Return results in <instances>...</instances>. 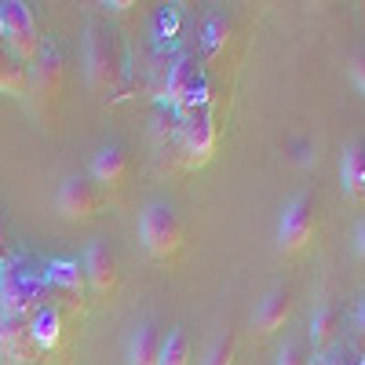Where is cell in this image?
<instances>
[{"label": "cell", "mask_w": 365, "mask_h": 365, "mask_svg": "<svg viewBox=\"0 0 365 365\" xmlns=\"http://www.w3.org/2000/svg\"><path fill=\"white\" fill-rule=\"evenodd\" d=\"M29 66H22L19 58L0 44V96H15V99H22L26 91H29Z\"/></svg>", "instance_id": "obj_18"}, {"label": "cell", "mask_w": 365, "mask_h": 365, "mask_svg": "<svg viewBox=\"0 0 365 365\" xmlns=\"http://www.w3.org/2000/svg\"><path fill=\"white\" fill-rule=\"evenodd\" d=\"M179 143L187 165H208L216 154V117L212 106H197L190 113H179Z\"/></svg>", "instance_id": "obj_7"}, {"label": "cell", "mask_w": 365, "mask_h": 365, "mask_svg": "<svg viewBox=\"0 0 365 365\" xmlns=\"http://www.w3.org/2000/svg\"><path fill=\"white\" fill-rule=\"evenodd\" d=\"M354 252H358V256L365 259V220H361V223L354 227Z\"/></svg>", "instance_id": "obj_25"}, {"label": "cell", "mask_w": 365, "mask_h": 365, "mask_svg": "<svg viewBox=\"0 0 365 365\" xmlns=\"http://www.w3.org/2000/svg\"><path fill=\"white\" fill-rule=\"evenodd\" d=\"M336 329H340V307L332 299L318 303L314 314H311V344H314V351H325L332 344V336H336Z\"/></svg>", "instance_id": "obj_19"}, {"label": "cell", "mask_w": 365, "mask_h": 365, "mask_svg": "<svg viewBox=\"0 0 365 365\" xmlns=\"http://www.w3.org/2000/svg\"><path fill=\"white\" fill-rule=\"evenodd\" d=\"M158 365H190V336L179 325H172L161 336V354Z\"/></svg>", "instance_id": "obj_20"}, {"label": "cell", "mask_w": 365, "mask_h": 365, "mask_svg": "<svg viewBox=\"0 0 365 365\" xmlns=\"http://www.w3.org/2000/svg\"><path fill=\"white\" fill-rule=\"evenodd\" d=\"M278 365H311L307 344H303V340H289V344H282V351H278Z\"/></svg>", "instance_id": "obj_23"}, {"label": "cell", "mask_w": 365, "mask_h": 365, "mask_svg": "<svg viewBox=\"0 0 365 365\" xmlns=\"http://www.w3.org/2000/svg\"><path fill=\"white\" fill-rule=\"evenodd\" d=\"M311 365H344V361H340L336 354H322V358H314Z\"/></svg>", "instance_id": "obj_27"}, {"label": "cell", "mask_w": 365, "mask_h": 365, "mask_svg": "<svg viewBox=\"0 0 365 365\" xmlns=\"http://www.w3.org/2000/svg\"><path fill=\"white\" fill-rule=\"evenodd\" d=\"M340 187L351 201H365V139L354 135L351 143H344L340 154Z\"/></svg>", "instance_id": "obj_14"}, {"label": "cell", "mask_w": 365, "mask_h": 365, "mask_svg": "<svg viewBox=\"0 0 365 365\" xmlns=\"http://www.w3.org/2000/svg\"><path fill=\"white\" fill-rule=\"evenodd\" d=\"M0 365H44V354L29 336L26 318L0 314Z\"/></svg>", "instance_id": "obj_8"}, {"label": "cell", "mask_w": 365, "mask_h": 365, "mask_svg": "<svg viewBox=\"0 0 365 365\" xmlns=\"http://www.w3.org/2000/svg\"><path fill=\"white\" fill-rule=\"evenodd\" d=\"M106 8H110V11H128V8H135V4H132V0H117V4H106Z\"/></svg>", "instance_id": "obj_28"}, {"label": "cell", "mask_w": 365, "mask_h": 365, "mask_svg": "<svg viewBox=\"0 0 365 365\" xmlns=\"http://www.w3.org/2000/svg\"><path fill=\"white\" fill-rule=\"evenodd\" d=\"M354 325H358V332L365 336V299L358 303V314H354Z\"/></svg>", "instance_id": "obj_26"}, {"label": "cell", "mask_w": 365, "mask_h": 365, "mask_svg": "<svg viewBox=\"0 0 365 365\" xmlns=\"http://www.w3.org/2000/svg\"><path fill=\"white\" fill-rule=\"evenodd\" d=\"M84 73L88 84L96 91H110L120 77V48L113 29L103 22H91L88 26V37H84Z\"/></svg>", "instance_id": "obj_4"}, {"label": "cell", "mask_w": 365, "mask_h": 365, "mask_svg": "<svg viewBox=\"0 0 365 365\" xmlns=\"http://www.w3.org/2000/svg\"><path fill=\"white\" fill-rule=\"evenodd\" d=\"M227 37H230V22H227L220 11H212V15L205 19V29H201V44H205V51H208V55H220L223 44H227Z\"/></svg>", "instance_id": "obj_21"}, {"label": "cell", "mask_w": 365, "mask_h": 365, "mask_svg": "<svg viewBox=\"0 0 365 365\" xmlns=\"http://www.w3.org/2000/svg\"><path fill=\"white\" fill-rule=\"evenodd\" d=\"M351 81H354V88L365 96V51L351 55Z\"/></svg>", "instance_id": "obj_24"}, {"label": "cell", "mask_w": 365, "mask_h": 365, "mask_svg": "<svg viewBox=\"0 0 365 365\" xmlns=\"http://www.w3.org/2000/svg\"><path fill=\"white\" fill-rule=\"evenodd\" d=\"M139 241H143L146 256H154V259L175 256L179 245H182V220H179V212L168 201H150L143 208V216H139Z\"/></svg>", "instance_id": "obj_3"}, {"label": "cell", "mask_w": 365, "mask_h": 365, "mask_svg": "<svg viewBox=\"0 0 365 365\" xmlns=\"http://www.w3.org/2000/svg\"><path fill=\"white\" fill-rule=\"evenodd\" d=\"M55 205L66 220H88L96 216L103 197H99V187L91 182L88 175H66L58 182V194H55Z\"/></svg>", "instance_id": "obj_9"}, {"label": "cell", "mask_w": 365, "mask_h": 365, "mask_svg": "<svg viewBox=\"0 0 365 365\" xmlns=\"http://www.w3.org/2000/svg\"><path fill=\"white\" fill-rule=\"evenodd\" d=\"M0 44H4L22 66H34V58L41 51V29H37V15L22 0H4L0 4Z\"/></svg>", "instance_id": "obj_2"}, {"label": "cell", "mask_w": 365, "mask_h": 365, "mask_svg": "<svg viewBox=\"0 0 365 365\" xmlns=\"http://www.w3.org/2000/svg\"><path fill=\"white\" fill-rule=\"evenodd\" d=\"M91 182L96 187H120L128 175V154L120 143H103L96 154H91Z\"/></svg>", "instance_id": "obj_13"}, {"label": "cell", "mask_w": 365, "mask_h": 365, "mask_svg": "<svg viewBox=\"0 0 365 365\" xmlns=\"http://www.w3.org/2000/svg\"><path fill=\"white\" fill-rule=\"evenodd\" d=\"M63 73H66V58H63V48L55 41H44L34 66H29V81H34L44 96H55L58 84H63Z\"/></svg>", "instance_id": "obj_15"}, {"label": "cell", "mask_w": 365, "mask_h": 365, "mask_svg": "<svg viewBox=\"0 0 365 365\" xmlns=\"http://www.w3.org/2000/svg\"><path fill=\"white\" fill-rule=\"evenodd\" d=\"M29 336H34V344H37V351L41 354H51V351H58V344H63V311L55 307V303H41V307L29 314Z\"/></svg>", "instance_id": "obj_16"}, {"label": "cell", "mask_w": 365, "mask_h": 365, "mask_svg": "<svg viewBox=\"0 0 365 365\" xmlns=\"http://www.w3.org/2000/svg\"><path fill=\"white\" fill-rule=\"evenodd\" d=\"M161 336H165V332L158 329V322L154 318H143L132 329V340H128V365H158Z\"/></svg>", "instance_id": "obj_17"}, {"label": "cell", "mask_w": 365, "mask_h": 365, "mask_svg": "<svg viewBox=\"0 0 365 365\" xmlns=\"http://www.w3.org/2000/svg\"><path fill=\"white\" fill-rule=\"evenodd\" d=\"M41 282L44 292H51L58 303H66L70 311L84 307V292H88V278H84V263L73 256H55L41 267ZM55 303V307H58Z\"/></svg>", "instance_id": "obj_6"}, {"label": "cell", "mask_w": 365, "mask_h": 365, "mask_svg": "<svg viewBox=\"0 0 365 365\" xmlns=\"http://www.w3.org/2000/svg\"><path fill=\"white\" fill-rule=\"evenodd\" d=\"M234 351H237L234 332H220V336L212 340V347L205 351V365H230L234 361Z\"/></svg>", "instance_id": "obj_22"}, {"label": "cell", "mask_w": 365, "mask_h": 365, "mask_svg": "<svg viewBox=\"0 0 365 365\" xmlns=\"http://www.w3.org/2000/svg\"><path fill=\"white\" fill-rule=\"evenodd\" d=\"M8 249V230H4V223H0V252Z\"/></svg>", "instance_id": "obj_29"}, {"label": "cell", "mask_w": 365, "mask_h": 365, "mask_svg": "<svg viewBox=\"0 0 365 365\" xmlns=\"http://www.w3.org/2000/svg\"><path fill=\"white\" fill-rule=\"evenodd\" d=\"M41 303H44V282H41L37 263L22 252L0 259V314L29 322V314Z\"/></svg>", "instance_id": "obj_1"}, {"label": "cell", "mask_w": 365, "mask_h": 365, "mask_svg": "<svg viewBox=\"0 0 365 365\" xmlns=\"http://www.w3.org/2000/svg\"><path fill=\"white\" fill-rule=\"evenodd\" d=\"M201 70H197V55L194 51H175L172 58H168V66H165V77H161V106H179V99H182V91H187L190 84H194V77H197Z\"/></svg>", "instance_id": "obj_10"}, {"label": "cell", "mask_w": 365, "mask_h": 365, "mask_svg": "<svg viewBox=\"0 0 365 365\" xmlns=\"http://www.w3.org/2000/svg\"><path fill=\"white\" fill-rule=\"evenodd\" d=\"M84 278H88V285L96 289L99 296H106V292H113L117 289V259H113V249L106 245L103 237H96L91 245L84 249Z\"/></svg>", "instance_id": "obj_11"}, {"label": "cell", "mask_w": 365, "mask_h": 365, "mask_svg": "<svg viewBox=\"0 0 365 365\" xmlns=\"http://www.w3.org/2000/svg\"><path fill=\"white\" fill-rule=\"evenodd\" d=\"M289 314H292V292L285 285H274V289L263 292L259 307L252 314V325H256L259 336H270V332H278L289 322Z\"/></svg>", "instance_id": "obj_12"}, {"label": "cell", "mask_w": 365, "mask_h": 365, "mask_svg": "<svg viewBox=\"0 0 365 365\" xmlns=\"http://www.w3.org/2000/svg\"><path fill=\"white\" fill-rule=\"evenodd\" d=\"M318 230V208L307 190H299L285 201L278 216V249L282 252H303L311 245V237Z\"/></svg>", "instance_id": "obj_5"}]
</instances>
